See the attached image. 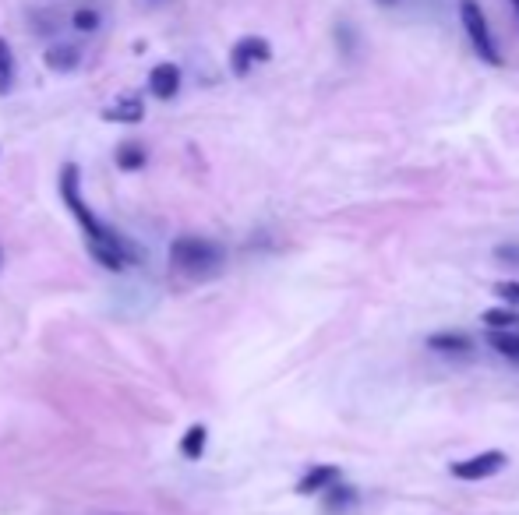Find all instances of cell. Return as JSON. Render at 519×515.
<instances>
[{"label": "cell", "instance_id": "15", "mask_svg": "<svg viewBox=\"0 0 519 515\" xmlns=\"http://www.w3.org/2000/svg\"><path fill=\"white\" fill-rule=\"evenodd\" d=\"M205 445H209V431L202 424L188 427V434L181 438V456L184 459H202L205 456Z\"/></svg>", "mask_w": 519, "mask_h": 515}, {"label": "cell", "instance_id": "22", "mask_svg": "<svg viewBox=\"0 0 519 515\" xmlns=\"http://www.w3.org/2000/svg\"><path fill=\"white\" fill-rule=\"evenodd\" d=\"M0 265H4V251H0Z\"/></svg>", "mask_w": 519, "mask_h": 515}, {"label": "cell", "instance_id": "9", "mask_svg": "<svg viewBox=\"0 0 519 515\" xmlns=\"http://www.w3.org/2000/svg\"><path fill=\"white\" fill-rule=\"evenodd\" d=\"M46 68L50 71H75L82 64V50L75 43H53L50 50L43 53Z\"/></svg>", "mask_w": 519, "mask_h": 515}, {"label": "cell", "instance_id": "16", "mask_svg": "<svg viewBox=\"0 0 519 515\" xmlns=\"http://www.w3.org/2000/svg\"><path fill=\"white\" fill-rule=\"evenodd\" d=\"M484 325H488V329H512V325H516V311H509V307H491V311H484Z\"/></svg>", "mask_w": 519, "mask_h": 515}, {"label": "cell", "instance_id": "13", "mask_svg": "<svg viewBox=\"0 0 519 515\" xmlns=\"http://www.w3.org/2000/svg\"><path fill=\"white\" fill-rule=\"evenodd\" d=\"M15 78H18L15 53H11L8 39H0V96H8V92L15 89Z\"/></svg>", "mask_w": 519, "mask_h": 515}, {"label": "cell", "instance_id": "11", "mask_svg": "<svg viewBox=\"0 0 519 515\" xmlns=\"http://www.w3.org/2000/svg\"><path fill=\"white\" fill-rule=\"evenodd\" d=\"M357 505V487H346V484H329L325 487V512L329 515H343L346 508Z\"/></svg>", "mask_w": 519, "mask_h": 515}, {"label": "cell", "instance_id": "4", "mask_svg": "<svg viewBox=\"0 0 519 515\" xmlns=\"http://www.w3.org/2000/svg\"><path fill=\"white\" fill-rule=\"evenodd\" d=\"M269 60H272L269 39H262V36H244V39H237L234 50H230V71H234L237 78H248L255 64H269Z\"/></svg>", "mask_w": 519, "mask_h": 515}, {"label": "cell", "instance_id": "3", "mask_svg": "<svg viewBox=\"0 0 519 515\" xmlns=\"http://www.w3.org/2000/svg\"><path fill=\"white\" fill-rule=\"evenodd\" d=\"M459 22H463V29H467L470 46H474L477 57H481L484 64H491V68H498V64H502V53H498L495 39H491L488 18H484V11L477 0H459Z\"/></svg>", "mask_w": 519, "mask_h": 515}, {"label": "cell", "instance_id": "7", "mask_svg": "<svg viewBox=\"0 0 519 515\" xmlns=\"http://www.w3.org/2000/svg\"><path fill=\"white\" fill-rule=\"evenodd\" d=\"M336 480H339V466H329V463L311 466V470L304 473L301 480H297V494H304V498H311V494H322L325 487L336 484Z\"/></svg>", "mask_w": 519, "mask_h": 515}, {"label": "cell", "instance_id": "12", "mask_svg": "<svg viewBox=\"0 0 519 515\" xmlns=\"http://www.w3.org/2000/svg\"><path fill=\"white\" fill-rule=\"evenodd\" d=\"M113 159H117V166H121L124 173H138L145 166V159H149V152H145V145H138V142H124Z\"/></svg>", "mask_w": 519, "mask_h": 515}, {"label": "cell", "instance_id": "14", "mask_svg": "<svg viewBox=\"0 0 519 515\" xmlns=\"http://www.w3.org/2000/svg\"><path fill=\"white\" fill-rule=\"evenodd\" d=\"M488 346L495 353H502V357H509V360H516L519 364V336L516 332H509V329H491L488 332Z\"/></svg>", "mask_w": 519, "mask_h": 515}, {"label": "cell", "instance_id": "17", "mask_svg": "<svg viewBox=\"0 0 519 515\" xmlns=\"http://www.w3.org/2000/svg\"><path fill=\"white\" fill-rule=\"evenodd\" d=\"M99 22H103V15H99L96 8H78L75 15H71V25H75L78 32H96Z\"/></svg>", "mask_w": 519, "mask_h": 515}, {"label": "cell", "instance_id": "8", "mask_svg": "<svg viewBox=\"0 0 519 515\" xmlns=\"http://www.w3.org/2000/svg\"><path fill=\"white\" fill-rule=\"evenodd\" d=\"M145 117V103L138 96H121L113 106L103 110V120H113V124H138Z\"/></svg>", "mask_w": 519, "mask_h": 515}, {"label": "cell", "instance_id": "18", "mask_svg": "<svg viewBox=\"0 0 519 515\" xmlns=\"http://www.w3.org/2000/svg\"><path fill=\"white\" fill-rule=\"evenodd\" d=\"M495 293L505 300V304L519 307V283H509V279H505V283H495Z\"/></svg>", "mask_w": 519, "mask_h": 515}, {"label": "cell", "instance_id": "1", "mask_svg": "<svg viewBox=\"0 0 519 515\" xmlns=\"http://www.w3.org/2000/svg\"><path fill=\"white\" fill-rule=\"evenodd\" d=\"M61 198H64V205L71 209V216L82 223L92 258H96L103 269L121 272V269H128L131 262H138V247L131 244L128 237H121L117 230H110V226L99 223V219L92 216L89 205H85V198H82V170H78V163H68L61 170Z\"/></svg>", "mask_w": 519, "mask_h": 515}, {"label": "cell", "instance_id": "10", "mask_svg": "<svg viewBox=\"0 0 519 515\" xmlns=\"http://www.w3.org/2000/svg\"><path fill=\"white\" fill-rule=\"evenodd\" d=\"M428 346L438 353H470L474 339L467 332H435V336H428Z\"/></svg>", "mask_w": 519, "mask_h": 515}, {"label": "cell", "instance_id": "6", "mask_svg": "<svg viewBox=\"0 0 519 515\" xmlns=\"http://www.w3.org/2000/svg\"><path fill=\"white\" fill-rule=\"evenodd\" d=\"M149 92L156 99H163V103H170V99L181 92V68L170 64V60L156 64V68L149 71Z\"/></svg>", "mask_w": 519, "mask_h": 515}, {"label": "cell", "instance_id": "20", "mask_svg": "<svg viewBox=\"0 0 519 515\" xmlns=\"http://www.w3.org/2000/svg\"><path fill=\"white\" fill-rule=\"evenodd\" d=\"M378 4H382V8H392V4H396V0H378Z\"/></svg>", "mask_w": 519, "mask_h": 515}, {"label": "cell", "instance_id": "2", "mask_svg": "<svg viewBox=\"0 0 519 515\" xmlns=\"http://www.w3.org/2000/svg\"><path fill=\"white\" fill-rule=\"evenodd\" d=\"M223 247L216 244V240L209 237H177L170 247V262L177 265L181 272H188V276H209V272H216L219 265H223Z\"/></svg>", "mask_w": 519, "mask_h": 515}, {"label": "cell", "instance_id": "5", "mask_svg": "<svg viewBox=\"0 0 519 515\" xmlns=\"http://www.w3.org/2000/svg\"><path fill=\"white\" fill-rule=\"evenodd\" d=\"M509 466V456L491 448V452H481V456H470V459H459V463L449 466V473L456 480H488L495 473H502Z\"/></svg>", "mask_w": 519, "mask_h": 515}, {"label": "cell", "instance_id": "21", "mask_svg": "<svg viewBox=\"0 0 519 515\" xmlns=\"http://www.w3.org/2000/svg\"><path fill=\"white\" fill-rule=\"evenodd\" d=\"M512 8H516V11H519V0H512Z\"/></svg>", "mask_w": 519, "mask_h": 515}, {"label": "cell", "instance_id": "19", "mask_svg": "<svg viewBox=\"0 0 519 515\" xmlns=\"http://www.w3.org/2000/svg\"><path fill=\"white\" fill-rule=\"evenodd\" d=\"M495 258L498 262H516L519 265V247H498Z\"/></svg>", "mask_w": 519, "mask_h": 515}]
</instances>
